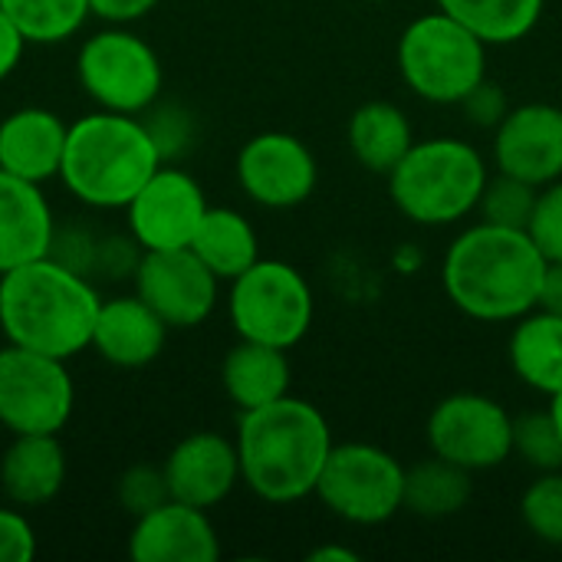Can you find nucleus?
<instances>
[{"label":"nucleus","mask_w":562,"mask_h":562,"mask_svg":"<svg viewBox=\"0 0 562 562\" xmlns=\"http://www.w3.org/2000/svg\"><path fill=\"white\" fill-rule=\"evenodd\" d=\"M547 263L527 231L481 221L451 240L441 286L454 310L471 319L517 323L540 306Z\"/></svg>","instance_id":"f257e3e1"},{"label":"nucleus","mask_w":562,"mask_h":562,"mask_svg":"<svg viewBox=\"0 0 562 562\" xmlns=\"http://www.w3.org/2000/svg\"><path fill=\"white\" fill-rule=\"evenodd\" d=\"M234 445L240 454V481L260 501L296 504L316 494L336 441L326 415L313 402L283 395L263 408L240 412Z\"/></svg>","instance_id":"f03ea898"},{"label":"nucleus","mask_w":562,"mask_h":562,"mask_svg":"<svg viewBox=\"0 0 562 562\" xmlns=\"http://www.w3.org/2000/svg\"><path fill=\"white\" fill-rule=\"evenodd\" d=\"M99 306L86 273L53 254L0 273V333L13 346L69 362L92 346Z\"/></svg>","instance_id":"7ed1b4c3"},{"label":"nucleus","mask_w":562,"mask_h":562,"mask_svg":"<svg viewBox=\"0 0 562 562\" xmlns=\"http://www.w3.org/2000/svg\"><path fill=\"white\" fill-rule=\"evenodd\" d=\"M161 165L165 151L148 122L99 109L69 125L59 181L89 207L125 211Z\"/></svg>","instance_id":"20e7f679"},{"label":"nucleus","mask_w":562,"mask_h":562,"mask_svg":"<svg viewBox=\"0 0 562 562\" xmlns=\"http://www.w3.org/2000/svg\"><path fill=\"white\" fill-rule=\"evenodd\" d=\"M385 178L392 204L408 221L448 227L477 211L491 171L471 142L441 135L415 142Z\"/></svg>","instance_id":"39448f33"},{"label":"nucleus","mask_w":562,"mask_h":562,"mask_svg":"<svg viewBox=\"0 0 562 562\" xmlns=\"http://www.w3.org/2000/svg\"><path fill=\"white\" fill-rule=\"evenodd\" d=\"M398 72L418 99L461 105V99L487 79V43L445 10H431L402 30Z\"/></svg>","instance_id":"423d86ee"},{"label":"nucleus","mask_w":562,"mask_h":562,"mask_svg":"<svg viewBox=\"0 0 562 562\" xmlns=\"http://www.w3.org/2000/svg\"><path fill=\"white\" fill-rule=\"evenodd\" d=\"M227 313L234 333L250 342L293 349L313 326V290L306 277L286 260H257L231 280Z\"/></svg>","instance_id":"0eeeda50"},{"label":"nucleus","mask_w":562,"mask_h":562,"mask_svg":"<svg viewBox=\"0 0 562 562\" xmlns=\"http://www.w3.org/2000/svg\"><path fill=\"white\" fill-rule=\"evenodd\" d=\"M316 497L352 527L389 524L405 510V464L379 445H333Z\"/></svg>","instance_id":"6e6552de"},{"label":"nucleus","mask_w":562,"mask_h":562,"mask_svg":"<svg viewBox=\"0 0 562 562\" xmlns=\"http://www.w3.org/2000/svg\"><path fill=\"white\" fill-rule=\"evenodd\" d=\"M76 76L99 109L125 115L148 112L158 102L165 82V69L155 46L115 23L109 30L92 33L79 46Z\"/></svg>","instance_id":"1a4fd4ad"},{"label":"nucleus","mask_w":562,"mask_h":562,"mask_svg":"<svg viewBox=\"0 0 562 562\" xmlns=\"http://www.w3.org/2000/svg\"><path fill=\"white\" fill-rule=\"evenodd\" d=\"M76 408L66 359L7 342L0 349V425L10 435H59Z\"/></svg>","instance_id":"9d476101"},{"label":"nucleus","mask_w":562,"mask_h":562,"mask_svg":"<svg viewBox=\"0 0 562 562\" xmlns=\"http://www.w3.org/2000/svg\"><path fill=\"white\" fill-rule=\"evenodd\" d=\"M431 454L464 468L494 471L514 454V418L510 412L481 392H454L441 398L428 418Z\"/></svg>","instance_id":"9b49d317"},{"label":"nucleus","mask_w":562,"mask_h":562,"mask_svg":"<svg viewBox=\"0 0 562 562\" xmlns=\"http://www.w3.org/2000/svg\"><path fill=\"white\" fill-rule=\"evenodd\" d=\"M135 293L165 319L168 329H194L217 306L221 280L191 247L142 250L135 260Z\"/></svg>","instance_id":"f8f14e48"},{"label":"nucleus","mask_w":562,"mask_h":562,"mask_svg":"<svg viewBox=\"0 0 562 562\" xmlns=\"http://www.w3.org/2000/svg\"><path fill=\"white\" fill-rule=\"evenodd\" d=\"M237 181L254 204L290 211L310 201L319 168L303 138L290 132H260L237 151Z\"/></svg>","instance_id":"ddd939ff"},{"label":"nucleus","mask_w":562,"mask_h":562,"mask_svg":"<svg viewBox=\"0 0 562 562\" xmlns=\"http://www.w3.org/2000/svg\"><path fill=\"white\" fill-rule=\"evenodd\" d=\"M204 188L175 165H161L128 201V234L138 250H178L191 247L194 231L207 211Z\"/></svg>","instance_id":"4468645a"},{"label":"nucleus","mask_w":562,"mask_h":562,"mask_svg":"<svg viewBox=\"0 0 562 562\" xmlns=\"http://www.w3.org/2000/svg\"><path fill=\"white\" fill-rule=\"evenodd\" d=\"M494 165L537 188L562 178V109L553 102L514 105L494 128Z\"/></svg>","instance_id":"2eb2a0df"},{"label":"nucleus","mask_w":562,"mask_h":562,"mask_svg":"<svg viewBox=\"0 0 562 562\" xmlns=\"http://www.w3.org/2000/svg\"><path fill=\"white\" fill-rule=\"evenodd\" d=\"M171 501L211 510L224 504L240 481L237 445L217 431H194L181 438L161 464Z\"/></svg>","instance_id":"dca6fc26"},{"label":"nucleus","mask_w":562,"mask_h":562,"mask_svg":"<svg viewBox=\"0 0 562 562\" xmlns=\"http://www.w3.org/2000/svg\"><path fill=\"white\" fill-rule=\"evenodd\" d=\"M128 557L135 562H217L221 537L207 510L168 497L165 504L135 517Z\"/></svg>","instance_id":"f3484780"},{"label":"nucleus","mask_w":562,"mask_h":562,"mask_svg":"<svg viewBox=\"0 0 562 562\" xmlns=\"http://www.w3.org/2000/svg\"><path fill=\"white\" fill-rule=\"evenodd\" d=\"M69 125L43 105H23L0 122V171L46 184L59 178Z\"/></svg>","instance_id":"a211bd4d"},{"label":"nucleus","mask_w":562,"mask_h":562,"mask_svg":"<svg viewBox=\"0 0 562 562\" xmlns=\"http://www.w3.org/2000/svg\"><path fill=\"white\" fill-rule=\"evenodd\" d=\"M56 221L43 184L0 171V273L49 257Z\"/></svg>","instance_id":"6ab92c4d"},{"label":"nucleus","mask_w":562,"mask_h":562,"mask_svg":"<svg viewBox=\"0 0 562 562\" xmlns=\"http://www.w3.org/2000/svg\"><path fill=\"white\" fill-rule=\"evenodd\" d=\"M165 339V319L138 293H132L102 300L89 349H95L115 369H145L161 356Z\"/></svg>","instance_id":"aec40b11"},{"label":"nucleus","mask_w":562,"mask_h":562,"mask_svg":"<svg viewBox=\"0 0 562 562\" xmlns=\"http://www.w3.org/2000/svg\"><path fill=\"white\" fill-rule=\"evenodd\" d=\"M66 484V451L56 435H13L0 458V487L20 510L43 507Z\"/></svg>","instance_id":"412c9836"},{"label":"nucleus","mask_w":562,"mask_h":562,"mask_svg":"<svg viewBox=\"0 0 562 562\" xmlns=\"http://www.w3.org/2000/svg\"><path fill=\"white\" fill-rule=\"evenodd\" d=\"M290 379L293 369L286 349L250 339H240L221 362V385L237 412H254L290 395Z\"/></svg>","instance_id":"4be33fe9"},{"label":"nucleus","mask_w":562,"mask_h":562,"mask_svg":"<svg viewBox=\"0 0 562 562\" xmlns=\"http://www.w3.org/2000/svg\"><path fill=\"white\" fill-rule=\"evenodd\" d=\"M507 359L514 375L543 395H557L562 389V316L537 306L533 313L520 316L510 342Z\"/></svg>","instance_id":"5701e85b"},{"label":"nucleus","mask_w":562,"mask_h":562,"mask_svg":"<svg viewBox=\"0 0 562 562\" xmlns=\"http://www.w3.org/2000/svg\"><path fill=\"white\" fill-rule=\"evenodd\" d=\"M412 145V122L395 102H366L349 119V148L356 161L372 175H389Z\"/></svg>","instance_id":"b1692460"},{"label":"nucleus","mask_w":562,"mask_h":562,"mask_svg":"<svg viewBox=\"0 0 562 562\" xmlns=\"http://www.w3.org/2000/svg\"><path fill=\"white\" fill-rule=\"evenodd\" d=\"M191 250L201 257V263L224 283L237 280L247 267H254L260 260V240H257V231L254 224L234 211V207H207L198 231H194V240H191Z\"/></svg>","instance_id":"393cba45"},{"label":"nucleus","mask_w":562,"mask_h":562,"mask_svg":"<svg viewBox=\"0 0 562 562\" xmlns=\"http://www.w3.org/2000/svg\"><path fill=\"white\" fill-rule=\"evenodd\" d=\"M471 471L438 454L405 468V510L422 520H445L461 514L471 501Z\"/></svg>","instance_id":"a878e982"},{"label":"nucleus","mask_w":562,"mask_h":562,"mask_svg":"<svg viewBox=\"0 0 562 562\" xmlns=\"http://www.w3.org/2000/svg\"><path fill=\"white\" fill-rule=\"evenodd\" d=\"M547 0H438V10L464 23L481 43L507 46L530 36Z\"/></svg>","instance_id":"bb28decb"},{"label":"nucleus","mask_w":562,"mask_h":562,"mask_svg":"<svg viewBox=\"0 0 562 562\" xmlns=\"http://www.w3.org/2000/svg\"><path fill=\"white\" fill-rule=\"evenodd\" d=\"M26 43H66L92 16L89 0H0Z\"/></svg>","instance_id":"cd10ccee"},{"label":"nucleus","mask_w":562,"mask_h":562,"mask_svg":"<svg viewBox=\"0 0 562 562\" xmlns=\"http://www.w3.org/2000/svg\"><path fill=\"white\" fill-rule=\"evenodd\" d=\"M537 194H540L537 184L497 171V175L487 178V188H484V194H481L477 214H481V221H487V224L527 231V224H530V217H533V207H537Z\"/></svg>","instance_id":"c85d7f7f"},{"label":"nucleus","mask_w":562,"mask_h":562,"mask_svg":"<svg viewBox=\"0 0 562 562\" xmlns=\"http://www.w3.org/2000/svg\"><path fill=\"white\" fill-rule=\"evenodd\" d=\"M524 527L547 547L562 550V471L540 474L520 497Z\"/></svg>","instance_id":"c756f323"},{"label":"nucleus","mask_w":562,"mask_h":562,"mask_svg":"<svg viewBox=\"0 0 562 562\" xmlns=\"http://www.w3.org/2000/svg\"><path fill=\"white\" fill-rule=\"evenodd\" d=\"M514 454L540 474L562 471V435L550 412L514 418Z\"/></svg>","instance_id":"7c9ffc66"},{"label":"nucleus","mask_w":562,"mask_h":562,"mask_svg":"<svg viewBox=\"0 0 562 562\" xmlns=\"http://www.w3.org/2000/svg\"><path fill=\"white\" fill-rule=\"evenodd\" d=\"M115 494H119V504L125 514L132 517H142L148 514L151 507L165 504L171 494H168V481H165V471L161 468H151V464H135L128 468L119 484H115Z\"/></svg>","instance_id":"2f4dec72"},{"label":"nucleus","mask_w":562,"mask_h":562,"mask_svg":"<svg viewBox=\"0 0 562 562\" xmlns=\"http://www.w3.org/2000/svg\"><path fill=\"white\" fill-rule=\"evenodd\" d=\"M527 234L533 237V244L550 263L562 260V178L540 188Z\"/></svg>","instance_id":"473e14b6"},{"label":"nucleus","mask_w":562,"mask_h":562,"mask_svg":"<svg viewBox=\"0 0 562 562\" xmlns=\"http://www.w3.org/2000/svg\"><path fill=\"white\" fill-rule=\"evenodd\" d=\"M461 109L468 115L471 125L477 128H497L504 122V115L510 112V102H507V92L501 82L494 79H481L464 99H461Z\"/></svg>","instance_id":"72a5a7b5"},{"label":"nucleus","mask_w":562,"mask_h":562,"mask_svg":"<svg viewBox=\"0 0 562 562\" xmlns=\"http://www.w3.org/2000/svg\"><path fill=\"white\" fill-rule=\"evenodd\" d=\"M36 557V530L20 507H0V562H30Z\"/></svg>","instance_id":"f704fd0d"},{"label":"nucleus","mask_w":562,"mask_h":562,"mask_svg":"<svg viewBox=\"0 0 562 562\" xmlns=\"http://www.w3.org/2000/svg\"><path fill=\"white\" fill-rule=\"evenodd\" d=\"M92 3V16L115 23V26H128L142 16H148L161 0H89Z\"/></svg>","instance_id":"c9c22d12"},{"label":"nucleus","mask_w":562,"mask_h":562,"mask_svg":"<svg viewBox=\"0 0 562 562\" xmlns=\"http://www.w3.org/2000/svg\"><path fill=\"white\" fill-rule=\"evenodd\" d=\"M23 49H26L23 33L16 30V23H13V20L7 16V10L0 7V82L20 66Z\"/></svg>","instance_id":"e433bc0d"},{"label":"nucleus","mask_w":562,"mask_h":562,"mask_svg":"<svg viewBox=\"0 0 562 562\" xmlns=\"http://www.w3.org/2000/svg\"><path fill=\"white\" fill-rule=\"evenodd\" d=\"M540 306L550 313L562 316V260L547 263V277H543V293H540Z\"/></svg>","instance_id":"4c0bfd02"},{"label":"nucleus","mask_w":562,"mask_h":562,"mask_svg":"<svg viewBox=\"0 0 562 562\" xmlns=\"http://www.w3.org/2000/svg\"><path fill=\"white\" fill-rule=\"evenodd\" d=\"M310 562H359V553L349 547H319L310 553Z\"/></svg>","instance_id":"58836bf2"},{"label":"nucleus","mask_w":562,"mask_h":562,"mask_svg":"<svg viewBox=\"0 0 562 562\" xmlns=\"http://www.w3.org/2000/svg\"><path fill=\"white\" fill-rule=\"evenodd\" d=\"M550 415H553V422H557V428H560L562 435V389L557 395H550V408H547Z\"/></svg>","instance_id":"ea45409f"}]
</instances>
